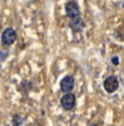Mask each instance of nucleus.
<instances>
[{"instance_id": "nucleus-6", "label": "nucleus", "mask_w": 124, "mask_h": 126, "mask_svg": "<svg viewBox=\"0 0 124 126\" xmlns=\"http://www.w3.org/2000/svg\"><path fill=\"white\" fill-rule=\"evenodd\" d=\"M69 28L71 29L74 32H80V31H82V29L85 28V22L82 21L81 16L76 18V19H70Z\"/></svg>"}, {"instance_id": "nucleus-8", "label": "nucleus", "mask_w": 124, "mask_h": 126, "mask_svg": "<svg viewBox=\"0 0 124 126\" xmlns=\"http://www.w3.org/2000/svg\"><path fill=\"white\" fill-rule=\"evenodd\" d=\"M91 126H99V125H98V124H92Z\"/></svg>"}, {"instance_id": "nucleus-5", "label": "nucleus", "mask_w": 124, "mask_h": 126, "mask_svg": "<svg viewBox=\"0 0 124 126\" xmlns=\"http://www.w3.org/2000/svg\"><path fill=\"white\" fill-rule=\"evenodd\" d=\"M75 87V79L72 76H66L60 81V90L65 93L71 92V90Z\"/></svg>"}, {"instance_id": "nucleus-1", "label": "nucleus", "mask_w": 124, "mask_h": 126, "mask_svg": "<svg viewBox=\"0 0 124 126\" xmlns=\"http://www.w3.org/2000/svg\"><path fill=\"white\" fill-rule=\"evenodd\" d=\"M65 11H66V14L69 19H76L80 16L79 6L76 0H70V1L66 2V4H65Z\"/></svg>"}, {"instance_id": "nucleus-3", "label": "nucleus", "mask_w": 124, "mask_h": 126, "mask_svg": "<svg viewBox=\"0 0 124 126\" xmlns=\"http://www.w3.org/2000/svg\"><path fill=\"white\" fill-rule=\"evenodd\" d=\"M60 104L66 111L72 110L75 108V105H76V96H75V94H72L71 92H67L60 99Z\"/></svg>"}, {"instance_id": "nucleus-9", "label": "nucleus", "mask_w": 124, "mask_h": 126, "mask_svg": "<svg viewBox=\"0 0 124 126\" xmlns=\"http://www.w3.org/2000/svg\"><path fill=\"white\" fill-rule=\"evenodd\" d=\"M123 7H124V3H123Z\"/></svg>"}, {"instance_id": "nucleus-7", "label": "nucleus", "mask_w": 124, "mask_h": 126, "mask_svg": "<svg viewBox=\"0 0 124 126\" xmlns=\"http://www.w3.org/2000/svg\"><path fill=\"white\" fill-rule=\"evenodd\" d=\"M111 62H112L113 65H119V58L118 57H112V59H111Z\"/></svg>"}, {"instance_id": "nucleus-4", "label": "nucleus", "mask_w": 124, "mask_h": 126, "mask_svg": "<svg viewBox=\"0 0 124 126\" xmlns=\"http://www.w3.org/2000/svg\"><path fill=\"white\" fill-rule=\"evenodd\" d=\"M103 88L104 90L109 93H113L118 90L119 88V80L115 76H109L108 78H106V80L103 81Z\"/></svg>"}, {"instance_id": "nucleus-2", "label": "nucleus", "mask_w": 124, "mask_h": 126, "mask_svg": "<svg viewBox=\"0 0 124 126\" xmlns=\"http://www.w3.org/2000/svg\"><path fill=\"white\" fill-rule=\"evenodd\" d=\"M17 41V33L12 28H8L1 33V42L4 46L12 45Z\"/></svg>"}]
</instances>
